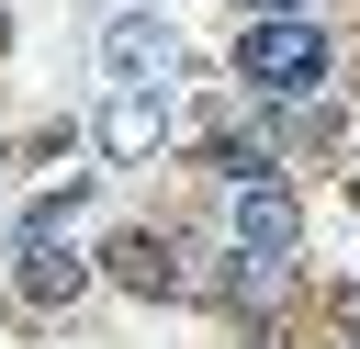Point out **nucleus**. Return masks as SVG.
<instances>
[{"instance_id": "1", "label": "nucleus", "mask_w": 360, "mask_h": 349, "mask_svg": "<svg viewBox=\"0 0 360 349\" xmlns=\"http://www.w3.org/2000/svg\"><path fill=\"white\" fill-rule=\"evenodd\" d=\"M236 79L248 90H270V101H304L315 79H326V34L292 11V23H248L236 34Z\"/></svg>"}, {"instance_id": "2", "label": "nucleus", "mask_w": 360, "mask_h": 349, "mask_svg": "<svg viewBox=\"0 0 360 349\" xmlns=\"http://www.w3.org/2000/svg\"><path fill=\"white\" fill-rule=\"evenodd\" d=\"M101 270H112L124 293H146V304H180V293H191V259H180L169 236H146V225H112V236H101Z\"/></svg>"}, {"instance_id": "3", "label": "nucleus", "mask_w": 360, "mask_h": 349, "mask_svg": "<svg viewBox=\"0 0 360 349\" xmlns=\"http://www.w3.org/2000/svg\"><path fill=\"white\" fill-rule=\"evenodd\" d=\"M292 236H304V203H292L281 180H259V191L225 203V248H248V259H292Z\"/></svg>"}, {"instance_id": "4", "label": "nucleus", "mask_w": 360, "mask_h": 349, "mask_svg": "<svg viewBox=\"0 0 360 349\" xmlns=\"http://www.w3.org/2000/svg\"><path fill=\"white\" fill-rule=\"evenodd\" d=\"M101 68H112L124 90H158V79H169V23H158V11H124V23L101 34Z\"/></svg>"}, {"instance_id": "5", "label": "nucleus", "mask_w": 360, "mask_h": 349, "mask_svg": "<svg viewBox=\"0 0 360 349\" xmlns=\"http://www.w3.org/2000/svg\"><path fill=\"white\" fill-rule=\"evenodd\" d=\"M158 135H169V90H112L101 101V158H158Z\"/></svg>"}, {"instance_id": "6", "label": "nucleus", "mask_w": 360, "mask_h": 349, "mask_svg": "<svg viewBox=\"0 0 360 349\" xmlns=\"http://www.w3.org/2000/svg\"><path fill=\"white\" fill-rule=\"evenodd\" d=\"M11 293H22L34 315H56V304L90 293V259H68V248H22V259H11Z\"/></svg>"}, {"instance_id": "7", "label": "nucleus", "mask_w": 360, "mask_h": 349, "mask_svg": "<svg viewBox=\"0 0 360 349\" xmlns=\"http://www.w3.org/2000/svg\"><path fill=\"white\" fill-rule=\"evenodd\" d=\"M202 169H214V180H236V191H259V180H270V135H214V146H202Z\"/></svg>"}, {"instance_id": "8", "label": "nucleus", "mask_w": 360, "mask_h": 349, "mask_svg": "<svg viewBox=\"0 0 360 349\" xmlns=\"http://www.w3.org/2000/svg\"><path fill=\"white\" fill-rule=\"evenodd\" d=\"M292 11H304V0H248V23H292Z\"/></svg>"}]
</instances>
